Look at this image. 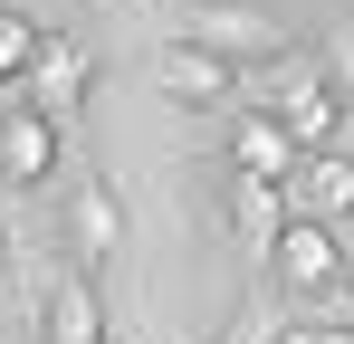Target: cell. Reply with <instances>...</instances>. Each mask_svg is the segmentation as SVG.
Returning <instances> with one entry per match:
<instances>
[{
    "instance_id": "obj_1",
    "label": "cell",
    "mask_w": 354,
    "mask_h": 344,
    "mask_svg": "<svg viewBox=\"0 0 354 344\" xmlns=\"http://www.w3.org/2000/svg\"><path fill=\"white\" fill-rule=\"evenodd\" d=\"M173 39L211 48L221 67H239V77H259V67H278V57L297 48V39H288V19H278V10H259V0H192Z\"/></svg>"
},
{
    "instance_id": "obj_2",
    "label": "cell",
    "mask_w": 354,
    "mask_h": 344,
    "mask_svg": "<svg viewBox=\"0 0 354 344\" xmlns=\"http://www.w3.org/2000/svg\"><path fill=\"white\" fill-rule=\"evenodd\" d=\"M259 268H268V287L288 296V306H316V296H335L345 287V268H354V249H345V229L335 220H278V239L259 249Z\"/></svg>"
},
{
    "instance_id": "obj_3",
    "label": "cell",
    "mask_w": 354,
    "mask_h": 344,
    "mask_svg": "<svg viewBox=\"0 0 354 344\" xmlns=\"http://www.w3.org/2000/svg\"><path fill=\"white\" fill-rule=\"evenodd\" d=\"M67 163V124L29 96H0V201H29L48 191V172Z\"/></svg>"
},
{
    "instance_id": "obj_4",
    "label": "cell",
    "mask_w": 354,
    "mask_h": 344,
    "mask_svg": "<svg viewBox=\"0 0 354 344\" xmlns=\"http://www.w3.org/2000/svg\"><path fill=\"white\" fill-rule=\"evenodd\" d=\"M153 96L182 115H230L239 106V67H221L211 48H192V39H163L153 48Z\"/></svg>"
},
{
    "instance_id": "obj_5",
    "label": "cell",
    "mask_w": 354,
    "mask_h": 344,
    "mask_svg": "<svg viewBox=\"0 0 354 344\" xmlns=\"http://www.w3.org/2000/svg\"><path fill=\"white\" fill-rule=\"evenodd\" d=\"M86 86H96V57L77 48L67 29H39V57H29V77H19V96H29V106H48V115L67 124V115L86 106Z\"/></svg>"
},
{
    "instance_id": "obj_6",
    "label": "cell",
    "mask_w": 354,
    "mask_h": 344,
    "mask_svg": "<svg viewBox=\"0 0 354 344\" xmlns=\"http://www.w3.org/2000/svg\"><path fill=\"white\" fill-rule=\"evenodd\" d=\"M67 249H77V268H86V278L124 249V201H115V182H106V172H86V182L67 191Z\"/></svg>"
},
{
    "instance_id": "obj_7",
    "label": "cell",
    "mask_w": 354,
    "mask_h": 344,
    "mask_svg": "<svg viewBox=\"0 0 354 344\" xmlns=\"http://www.w3.org/2000/svg\"><path fill=\"white\" fill-rule=\"evenodd\" d=\"M278 201H288L297 220H345L354 211V153H297L288 163V182H278Z\"/></svg>"
},
{
    "instance_id": "obj_8",
    "label": "cell",
    "mask_w": 354,
    "mask_h": 344,
    "mask_svg": "<svg viewBox=\"0 0 354 344\" xmlns=\"http://www.w3.org/2000/svg\"><path fill=\"white\" fill-rule=\"evenodd\" d=\"M221 153H230V172H249V182H288V163H297L288 124H278L268 106H230V124H221Z\"/></svg>"
},
{
    "instance_id": "obj_9",
    "label": "cell",
    "mask_w": 354,
    "mask_h": 344,
    "mask_svg": "<svg viewBox=\"0 0 354 344\" xmlns=\"http://www.w3.org/2000/svg\"><path fill=\"white\" fill-rule=\"evenodd\" d=\"M106 335V287L86 268H58L48 278V316H39V344H96Z\"/></svg>"
},
{
    "instance_id": "obj_10",
    "label": "cell",
    "mask_w": 354,
    "mask_h": 344,
    "mask_svg": "<svg viewBox=\"0 0 354 344\" xmlns=\"http://www.w3.org/2000/svg\"><path fill=\"white\" fill-rule=\"evenodd\" d=\"M39 29H48V19L0 10V96H19V77H29V57H39Z\"/></svg>"
},
{
    "instance_id": "obj_11",
    "label": "cell",
    "mask_w": 354,
    "mask_h": 344,
    "mask_svg": "<svg viewBox=\"0 0 354 344\" xmlns=\"http://www.w3.org/2000/svg\"><path fill=\"white\" fill-rule=\"evenodd\" d=\"M316 67H326V86H335V96H345V115H354V19H326Z\"/></svg>"
},
{
    "instance_id": "obj_12",
    "label": "cell",
    "mask_w": 354,
    "mask_h": 344,
    "mask_svg": "<svg viewBox=\"0 0 354 344\" xmlns=\"http://www.w3.org/2000/svg\"><path fill=\"white\" fill-rule=\"evenodd\" d=\"M0 287H10V249H0Z\"/></svg>"
},
{
    "instance_id": "obj_13",
    "label": "cell",
    "mask_w": 354,
    "mask_h": 344,
    "mask_svg": "<svg viewBox=\"0 0 354 344\" xmlns=\"http://www.w3.org/2000/svg\"><path fill=\"white\" fill-rule=\"evenodd\" d=\"M345 306H354V268H345Z\"/></svg>"
},
{
    "instance_id": "obj_14",
    "label": "cell",
    "mask_w": 354,
    "mask_h": 344,
    "mask_svg": "<svg viewBox=\"0 0 354 344\" xmlns=\"http://www.w3.org/2000/svg\"><path fill=\"white\" fill-rule=\"evenodd\" d=\"M96 344H124V335H96Z\"/></svg>"
},
{
    "instance_id": "obj_15",
    "label": "cell",
    "mask_w": 354,
    "mask_h": 344,
    "mask_svg": "<svg viewBox=\"0 0 354 344\" xmlns=\"http://www.w3.org/2000/svg\"><path fill=\"white\" fill-rule=\"evenodd\" d=\"M278 344H297V335H278Z\"/></svg>"
}]
</instances>
